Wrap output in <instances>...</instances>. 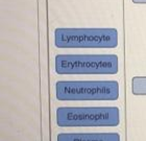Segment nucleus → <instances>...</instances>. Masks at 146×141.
<instances>
[{
	"instance_id": "obj_1",
	"label": "nucleus",
	"mask_w": 146,
	"mask_h": 141,
	"mask_svg": "<svg viewBox=\"0 0 146 141\" xmlns=\"http://www.w3.org/2000/svg\"><path fill=\"white\" fill-rule=\"evenodd\" d=\"M54 44L58 48H115L118 31L116 28H58Z\"/></svg>"
},
{
	"instance_id": "obj_2",
	"label": "nucleus",
	"mask_w": 146,
	"mask_h": 141,
	"mask_svg": "<svg viewBox=\"0 0 146 141\" xmlns=\"http://www.w3.org/2000/svg\"><path fill=\"white\" fill-rule=\"evenodd\" d=\"M118 70L116 55H58L55 58L58 74H116Z\"/></svg>"
},
{
	"instance_id": "obj_3",
	"label": "nucleus",
	"mask_w": 146,
	"mask_h": 141,
	"mask_svg": "<svg viewBox=\"0 0 146 141\" xmlns=\"http://www.w3.org/2000/svg\"><path fill=\"white\" fill-rule=\"evenodd\" d=\"M55 96L58 100H117L119 84L116 80H60L55 84Z\"/></svg>"
},
{
	"instance_id": "obj_4",
	"label": "nucleus",
	"mask_w": 146,
	"mask_h": 141,
	"mask_svg": "<svg viewBox=\"0 0 146 141\" xmlns=\"http://www.w3.org/2000/svg\"><path fill=\"white\" fill-rule=\"evenodd\" d=\"M120 123V110L117 107L56 109L58 126H117Z\"/></svg>"
},
{
	"instance_id": "obj_5",
	"label": "nucleus",
	"mask_w": 146,
	"mask_h": 141,
	"mask_svg": "<svg viewBox=\"0 0 146 141\" xmlns=\"http://www.w3.org/2000/svg\"><path fill=\"white\" fill-rule=\"evenodd\" d=\"M56 141H120L118 133H61Z\"/></svg>"
}]
</instances>
